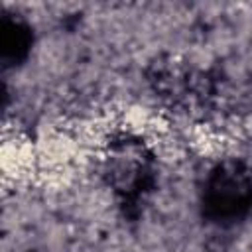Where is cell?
<instances>
[{"instance_id":"cell-1","label":"cell","mask_w":252,"mask_h":252,"mask_svg":"<svg viewBox=\"0 0 252 252\" xmlns=\"http://www.w3.org/2000/svg\"><path fill=\"white\" fill-rule=\"evenodd\" d=\"M205 222L230 228L244 222L252 213V169L246 161L226 158L205 175L199 195Z\"/></svg>"},{"instance_id":"cell-2","label":"cell","mask_w":252,"mask_h":252,"mask_svg":"<svg viewBox=\"0 0 252 252\" xmlns=\"http://www.w3.org/2000/svg\"><path fill=\"white\" fill-rule=\"evenodd\" d=\"M102 175L124 209H134L152 191L156 163L150 150L136 138H120L104 156Z\"/></svg>"},{"instance_id":"cell-3","label":"cell","mask_w":252,"mask_h":252,"mask_svg":"<svg viewBox=\"0 0 252 252\" xmlns=\"http://www.w3.org/2000/svg\"><path fill=\"white\" fill-rule=\"evenodd\" d=\"M33 30L18 14L4 12L0 16V61L4 69L22 65L32 51Z\"/></svg>"}]
</instances>
